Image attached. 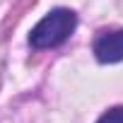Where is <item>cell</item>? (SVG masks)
Instances as JSON below:
<instances>
[{
    "label": "cell",
    "mask_w": 123,
    "mask_h": 123,
    "mask_svg": "<svg viewBox=\"0 0 123 123\" xmlns=\"http://www.w3.org/2000/svg\"><path fill=\"white\" fill-rule=\"evenodd\" d=\"M75 27H77V17L73 10H65V7L51 10L29 31V46L31 48H53L58 43H63L75 31Z\"/></svg>",
    "instance_id": "1"
},
{
    "label": "cell",
    "mask_w": 123,
    "mask_h": 123,
    "mask_svg": "<svg viewBox=\"0 0 123 123\" xmlns=\"http://www.w3.org/2000/svg\"><path fill=\"white\" fill-rule=\"evenodd\" d=\"M97 123H123V106H116V109L106 111Z\"/></svg>",
    "instance_id": "3"
},
{
    "label": "cell",
    "mask_w": 123,
    "mask_h": 123,
    "mask_svg": "<svg viewBox=\"0 0 123 123\" xmlns=\"http://www.w3.org/2000/svg\"><path fill=\"white\" fill-rule=\"evenodd\" d=\"M94 55L99 63H118V60H123V29L99 34L94 41Z\"/></svg>",
    "instance_id": "2"
}]
</instances>
